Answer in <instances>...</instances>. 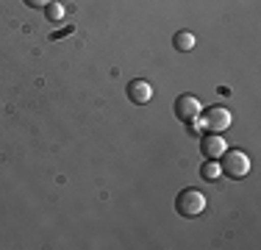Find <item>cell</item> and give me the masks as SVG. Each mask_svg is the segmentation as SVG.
I'll use <instances>...</instances> for the list:
<instances>
[{"label": "cell", "instance_id": "6da1fadb", "mask_svg": "<svg viewBox=\"0 0 261 250\" xmlns=\"http://www.w3.org/2000/svg\"><path fill=\"white\" fill-rule=\"evenodd\" d=\"M220 164V172L225 178H233V181H242L247 172H250V156L245 150H225V153L217 159Z\"/></svg>", "mask_w": 261, "mask_h": 250}, {"label": "cell", "instance_id": "7a4b0ae2", "mask_svg": "<svg viewBox=\"0 0 261 250\" xmlns=\"http://www.w3.org/2000/svg\"><path fill=\"white\" fill-rule=\"evenodd\" d=\"M175 211L186 220H192V217H200L203 211H206V195H203L200 189H184L178 192V200H175Z\"/></svg>", "mask_w": 261, "mask_h": 250}, {"label": "cell", "instance_id": "3957f363", "mask_svg": "<svg viewBox=\"0 0 261 250\" xmlns=\"http://www.w3.org/2000/svg\"><path fill=\"white\" fill-rule=\"evenodd\" d=\"M200 120H203V128L211 131V134H225V131L231 128L233 117H231V111H228L225 106H214V109L203 111Z\"/></svg>", "mask_w": 261, "mask_h": 250}, {"label": "cell", "instance_id": "277c9868", "mask_svg": "<svg viewBox=\"0 0 261 250\" xmlns=\"http://www.w3.org/2000/svg\"><path fill=\"white\" fill-rule=\"evenodd\" d=\"M200 111H203L200 100L192 97V95H181L175 100V117H178V120H184V122H192L195 117H200Z\"/></svg>", "mask_w": 261, "mask_h": 250}, {"label": "cell", "instance_id": "5b68a950", "mask_svg": "<svg viewBox=\"0 0 261 250\" xmlns=\"http://www.w3.org/2000/svg\"><path fill=\"white\" fill-rule=\"evenodd\" d=\"M128 100L130 103H136V106H145V103H150L153 100V86L147 84V81H130L128 84Z\"/></svg>", "mask_w": 261, "mask_h": 250}, {"label": "cell", "instance_id": "8992f818", "mask_svg": "<svg viewBox=\"0 0 261 250\" xmlns=\"http://www.w3.org/2000/svg\"><path fill=\"white\" fill-rule=\"evenodd\" d=\"M200 150H203L206 159L217 161L228 150V145H225V139H222V134H208V136H203V139H200Z\"/></svg>", "mask_w": 261, "mask_h": 250}, {"label": "cell", "instance_id": "52a82bcc", "mask_svg": "<svg viewBox=\"0 0 261 250\" xmlns=\"http://www.w3.org/2000/svg\"><path fill=\"white\" fill-rule=\"evenodd\" d=\"M172 45H175V50H181V53H189V50L195 47V34H192V31H178V34L172 36Z\"/></svg>", "mask_w": 261, "mask_h": 250}, {"label": "cell", "instance_id": "ba28073f", "mask_svg": "<svg viewBox=\"0 0 261 250\" xmlns=\"http://www.w3.org/2000/svg\"><path fill=\"white\" fill-rule=\"evenodd\" d=\"M42 11H45V17H47L50 22H61V17H64V6L56 3V0H53V3H47Z\"/></svg>", "mask_w": 261, "mask_h": 250}, {"label": "cell", "instance_id": "9c48e42d", "mask_svg": "<svg viewBox=\"0 0 261 250\" xmlns=\"http://www.w3.org/2000/svg\"><path fill=\"white\" fill-rule=\"evenodd\" d=\"M200 175H203V178H206V181H217V178H220V175H222V172H220V164H217L214 159H208L206 164H203Z\"/></svg>", "mask_w": 261, "mask_h": 250}, {"label": "cell", "instance_id": "30bf717a", "mask_svg": "<svg viewBox=\"0 0 261 250\" xmlns=\"http://www.w3.org/2000/svg\"><path fill=\"white\" fill-rule=\"evenodd\" d=\"M47 3H53V0H25V6H31V9H45Z\"/></svg>", "mask_w": 261, "mask_h": 250}]
</instances>
